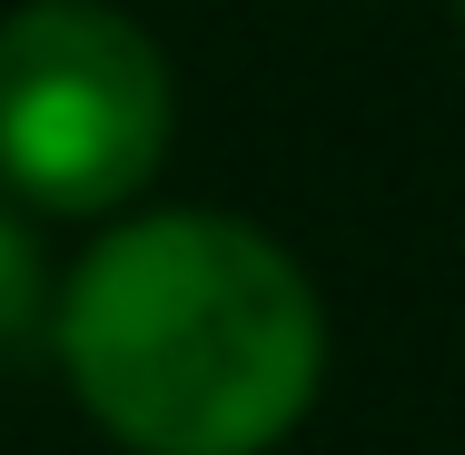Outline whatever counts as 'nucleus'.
Instances as JSON below:
<instances>
[{
    "mask_svg": "<svg viewBox=\"0 0 465 455\" xmlns=\"http://www.w3.org/2000/svg\"><path fill=\"white\" fill-rule=\"evenodd\" d=\"M179 90L119 0H20L0 20V188L50 218H109L159 179Z\"/></svg>",
    "mask_w": 465,
    "mask_h": 455,
    "instance_id": "nucleus-2",
    "label": "nucleus"
},
{
    "mask_svg": "<svg viewBox=\"0 0 465 455\" xmlns=\"http://www.w3.org/2000/svg\"><path fill=\"white\" fill-rule=\"evenodd\" d=\"M40 327V248H30V228L0 208V347H20Z\"/></svg>",
    "mask_w": 465,
    "mask_h": 455,
    "instance_id": "nucleus-3",
    "label": "nucleus"
},
{
    "mask_svg": "<svg viewBox=\"0 0 465 455\" xmlns=\"http://www.w3.org/2000/svg\"><path fill=\"white\" fill-rule=\"evenodd\" d=\"M50 337L90 426L129 455H268L327 376L307 268L228 208L119 218L70 268Z\"/></svg>",
    "mask_w": 465,
    "mask_h": 455,
    "instance_id": "nucleus-1",
    "label": "nucleus"
},
{
    "mask_svg": "<svg viewBox=\"0 0 465 455\" xmlns=\"http://www.w3.org/2000/svg\"><path fill=\"white\" fill-rule=\"evenodd\" d=\"M456 10H465V0H456Z\"/></svg>",
    "mask_w": 465,
    "mask_h": 455,
    "instance_id": "nucleus-4",
    "label": "nucleus"
}]
</instances>
